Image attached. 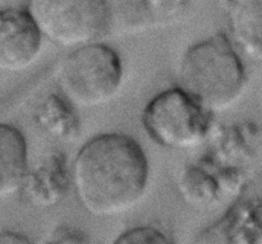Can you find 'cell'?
I'll return each mask as SVG.
<instances>
[{"instance_id": "8992f818", "label": "cell", "mask_w": 262, "mask_h": 244, "mask_svg": "<svg viewBox=\"0 0 262 244\" xmlns=\"http://www.w3.org/2000/svg\"><path fill=\"white\" fill-rule=\"evenodd\" d=\"M42 35L22 8L0 9V71L19 73L40 56Z\"/></svg>"}, {"instance_id": "5bb4252c", "label": "cell", "mask_w": 262, "mask_h": 244, "mask_svg": "<svg viewBox=\"0 0 262 244\" xmlns=\"http://www.w3.org/2000/svg\"><path fill=\"white\" fill-rule=\"evenodd\" d=\"M30 240L25 238L23 235L17 234L12 232H3L0 233V244H12V243H28Z\"/></svg>"}, {"instance_id": "9c48e42d", "label": "cell", "mask_w": 262, "mask_h": 244, "mask_svg": "<svg viewBox=\"0 0 262 244\" xmlns=\"http://www.w3.org/2000/svg\"><path fill=\"white\" fill-rule=\"evenodd\" d=\"M66 187V165L60 160V156L59 160L56 156H53L33 173H26L19 189H22L28 201L46 207L58 201Z\"/></svg>"}, {"instance_id": "7c38bea8", "label": "cell", "mask_w": 262, "mask_h": 244, "mask_svg": "<svg viewBox=\"0 0 262 244\" xmlns=\"http://www.w3.org/2000/svg\"><path fill=\"white\" fill-rule=\"evenodd\" d=\"M115 243L118 244H168L171 243L165 233L156 228L138 227L127 230L119 235Z\"/></svg>"}, {"instance_id": "5b68a950", "label": "cell", "mask_w": 262, "mask_h": 244, "mask_svg": "<svg viewBox=\"0 0 262 244\" xmlns=\"http://www.w3.org/2000/svg\"><path fill=\"white\" fill-rule=\"evenodd\" d=\"M26 10L45 40L60 48L96 41L107 30V0H27Z\"/></svg>"}, {"instance_id": "52a82bcc", "label": "cell", "mask_w": 262, "mask_h": 244, "mask_svg": "<svg viewBox=\"0 0 262 244\" xmlns=\"http://www.w3.org/2000/svg\"><path fill=\"white\" fill-rule=\"evenodd\" d=\"M229 30L247 56L262 60V0H227Z\"/></svg>"}, {"instance_id": "277c9868", "label": "cell", "mask_w": 262, "mask_h": 244, "mask_svg": "<svg viewBox=\"0 0 262 244\" xmlns=\"http://www.w3.org/2000/svg\"><path fill=\"white\" fill-rule=\"evenodd\" d=\"M211 115L181 87L165 90L148 101L142 114L143 128L158 145L188 150L201 145L211 127Z\"/></svg>"}, {"instance_id": "6da1fadb", "label": "cell", "mask_w": 262, "mask_h": 244, "mask_svg": "<svg viewBox=\"0 0 262 244\" xmlns=\"http://www.w3.org/2000/svg\"><path fill=\"white\" fill-rule=\"evenodd\" d=\"M150 166L137 141L104 133L87 141L72 165V183L81 206L96 217H114L140 204Z\"/></svg>"}, {"instance_id": "ba28073f", "label": "cell", "mask_w": 262, "mask_h": 244, "mask_svg": "<svg viewBox=\"0 0 262 244\" xmlns=\"http://www.w3.org/2000/svg\"><path fill=\"white\" fill-rule=\"evenodd\" d=\"M27 164V143L23 135L17 128L0 123V199L20 188Z\"/></svg>"}, {"instance_id": "3957f363", "label": "cell", "mask_w": 262, "mask_h": 244, "mask_svg": "<svg viewBox=\"0 0 262 244\" xmlns=\"http://www.w3.org/2000/svg\"><path fill=\"white\" fill-rule=\"evenodd\" d=\"M123 65L114 49L94 41L74 48L61 60L58 84L74 107L90 109L106 104L119 92Z\"/></svg>"}, {"instance_id": "4fadbf2b", "label": "cell", "mask_w": 262, "mask_h": 244, "mask_svg": "<svg viewBox=\"0 0 262 244\" xmlns=\"http://www.w3.org/2000/svg\"><path fill=\"white\" fill-rule=\"evenodd\" d=\"M53 240H50L51 243H82L84 242L82 239L81 233L77 232L74 229H68V228H60V229H56L55 233L51 235Z\"/></svg>"}, {"instance_id": "8fae6325", "label": "cell", "mask_w": 262, "mask_h": 244, "mask_svg": "<svg viewBox=\"0 0 262 244\" xmlns=\"http://www.w3.org/2000/svg\"><path fill=\"white\" fill-rule=\"evenodd\" d=\"M141 10L152 22L169 23L176 20L189 4V0H138Z\"/></svg>"}, {"instance_id": "7a4b0ae2", "label": "cell", "mask_w": 262, "mask_h": 244, "mask_svg": "<svg viewBox=\"0 0 262 244\" xmlns=\"http://www.w3.org/2000/svg\"><path fill=\"white\" fill-rule=\"evenodd\" d=\"M178 79L181 88L216 113L229 109L242 96L246 71L229 38L216 33L184 51Z\"/></svg>"}, {"instance_id": "30bf717a", "label": "cell", "mask_w": 262, "mask_h": 244, "mask_svg": "<svg viewBox=\"0 0 262 244\" xmlns=\"http://www.w3.org/2000/svg\"><path fill=\"white\" fill-rule=\"evenodd\" d=\"M73 105L66 99L56 97L55 95L49 97L38 112L40 124L55 137L68 138L77 130V118L74 117Z\"/></svg>"}]
</instances>
